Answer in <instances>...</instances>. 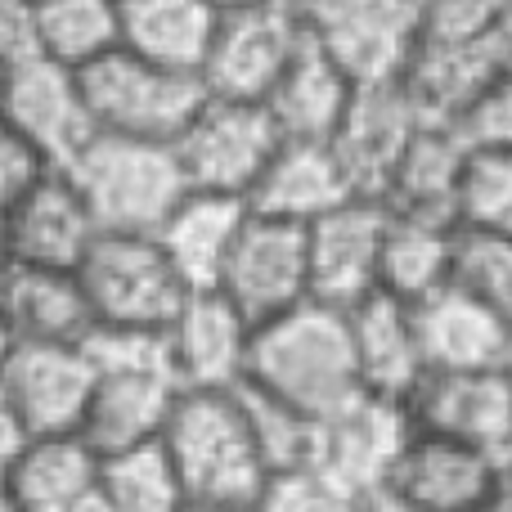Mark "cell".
Returning a JSON list of instances; mask_svg holds the SVG:
<instances>
[{
	"mask_svg": "<svg viewBox=\"0 0 512 512\" xmlns=\"http://www.w3.org/2000/svg\"><path fill=\"white\" fill-rule=\"evenodd\" d=\"M405 414L423 432L481 445L504 463V450L512 445V378L504 364L427 369L405 396Z\"/></svg>",
	"mask_w": 512,
	"mask_h": 512,
	"instance_id": "cell-11",
	"label": "cell"
},
{
	"mask_svg": "<svg viewBox=\"0 0 512 512\" xmlns=\"http://www.w3.org/2000/svg\"><path fill=\"white\" fill-rule=\"evenodd\" d=\"M346 328H351L355 373H360L364 391L405 400L409 391H414V382L427 373L409 301L378 288L364 301L346 306Z\"/></svg>",
	"mask_w": 512,
	"mask_h": 512,
	"instance_id": "cell-23",
	"label": "cell"
},
{
	"mask_svg": "<svg viewBox=\"0 0 512 512\" xmlns=\"http://www.w3.org/2000/svg\"><path fill=\"white\" fill-rule=\"evenodd\" d=\"M77 279L95 328H167L189 297L153 234H95L77 261Z\"/></svg>",
	"mask_w": 512,
	"mask_h": 512,
	"instance_id": "cell-6",
	"label": "cell"
},
{
	"mask_svg": "<svg viewBox=\"0 0 512 512\" xmlns=\"http://www.w3.org/2000/svg\"><path fill=\"white\" fill-rule=\"evenodd\" d=\"M9 248L23 265H59L77 270V261L95 243L99 225L90 216L81 189L63 167H50L14 207L5 212Z\"/></svg>",
	"mask_w": 512,
	"mask_h": 512,
	"instance_id": "cell-20",
	"label": "cell"
},
{
	"mask_svg": "<svg viewBox=\"0 0 512 512\" xmlns=\"http://www.w3.org/2000/svg\"><path fill=\"white\" fill-rule=\"evenodd\" d=\"M409 310H414V333L427 369H490V364H504L512 328L463 288L441 283L436 292L409 301Z\"/></svg>",
	"mask_w": 512,
	"mask_h": 512,
	"instance_id": "cell-22",
	"label": "cell"
},
{
	"mask_svg": "<svg viewBox=\"0 0 512 512\" xmlns=\"http://www.w3.org/2000/svg\"><path fill=\"white\" fill-rule=\"evenodd\" d=\"M252 324L216 288L189 292L167 324V351L180 387L225 391L248 373Z\"/></svg>",
	"mask_w": 512,
	"mask_h": 512,
	"instance_id": "cell-19",
	"label": "cell"
},
{
	"mask_svg": "<svg viewBox=\"0 0 512 512\" xmlns=\"http://www.w3.org/2000/svg\"><path fill=\"white\" fill-rule=\"evenodd\" d=\"M9 346H14V333H9V319H5V310H0V360L9 355Z\"/></svg>",
	"mask_w": 512,
	"mask_h": 512,
	"instance_id": "cell-48",
	"label": "cell"
},
{
	"mask_svg": "<svg viewBox=\"0 0 512 512\" xmlns=\"http://www.w3.org/2000/svg\"><path fill=\"white\" fill-rule=\"evenodd\" d=\"M72 512H113V508H108V504H104V499H99V495H95V499H86V504H81V508H72Z\"/></svg>",
	"mask_w": 512,
	"mask_h": 512,
	"instance_id": "cell-50",
	"label": "cell"
},
{
	"mask_svg": "<svg viewBox=\"0 0 512 512\" xmlns=\"http://www.w3.org/2000/svg\"><path fill=\"white\" fill-rule=\"evenodd\" d=\"M409 432H414V423L405 414V400L360 391L351 405L319 418L315 463L333 472L337 481H346L351 490L369 495V490H378L387 481Z\"/></svg>",
	"mask_w": 512,
	"mask_h": 512,
	"instance_id": "cell-18",
	"label": "cell"
},
{
	"mask_svg": "<svg viewBox=\"0 0 512 512\" xmlns=\"http://www.w3.org/2000/svg\"><path fill=\"white\" fill-rule=\"evenodd\" d=\"M14 131H23L36 149L50 158V167H68L81 153V144L95 135L81 77L63 63L32 54V59L5 68V108H0Z\"/></svg>",
	"mask_w": 512,
	"mask_h": 512,
	"instance_id": "cell-15",
	"label": "cell"
},
{
	"mask_svg": "<svg viewBox=\"0 0 512 512\" xmlns=\"http://www.w3.org/2000/svg\"><path fill=\"white\" fill-rule=\"evenodd\" d=\"M279 140L283 135L270 122L265 104L207 95L171 144H176V158L185 167L189 189L234 194L248 203V189L265 171L270 153L279 149Z\"/></svg>",
	"mask_w": 512,
	"mask_h": 512,
	"instance_id": "cell-7",
	"label": "cell"
},
{
	"mask_svg": "<svg viewBox=\"0 0 512 512\" xmlns=\"http://www.w3.org/2000/svg\"><path fill=\"white\" fill-rule=\"evenodd\" d=\"M36 54L81 72L122 45V0H32Z\"/></svg>",
	"mask_w": 512,
	"mask_h": 512,
	"instance_id": "cell-31",
	"label": "cell"
},
{
	"mask_svg": "<svg viewBox=\"0 0 512 512\" xmlns=\"http://www.w3.org/2000/svg\"><path fill=\"white\" fill-rule=\"evenodd\" d=\"M234 396L243 405V418L252 427V441L261 450L265 468L283 472V468H301L315 463V445H319V418H310L306 409L288 405L283 396L256 387V382H234Z\"/></svg>",
	"mask_w": 512,
	"mask_h": 512,
	"instance_id": "cell-33",
	"label": "cell"
},
{
	"mask_svg": "<svg viewBox=\"0 0 512 512\" xmlns=\"http://www.w3.org/2000/svg\"><path fill=\"white\" fill-rule=\"evenodd\" d=\"M382 486L423 512H472L499 495L504 463L481 445L414 427Z\"/></svg>",
	"mask_w": 512,
	"mask_h": 512,
	"instance_id": "cell-12",
	"label": "cell"
},
{
	"mask_svg": "<svg viewBox=\"0 0 512 512\" xmlns=\"http://www.w3.org/2000/svg\"><path fill=\"white\" fill-rule=\"evenodd\" d=\"M387 207L378 198H346L306 225V283L310 301L324 306H355L378 292V248Z\"/></svg>",
	"mask_w": 512,
	"mask_h": 512,
	"instance_id": "cell-14",
	"label": "cell"
},
{
	"mask_svg": "<svg viewBox=\"0 0 512 512\" xmlns=\"http://www.w3.org/2000/svg\"><path fill=\"white\" fill-rule=\"evenodd\" d=\"M486 36H490V50H495L499 77H512V0L504 5V14L486 27Z\"/></svg>",
	"mask_w": 512,
	"mask_h": 512,
	"instance_id": "cell-41",
	"label": "cell"
},
{
	"mask_svg": "<svg viewBox=\"0 0 512 512\" xmlns=\"http://www.w3.org/2000/svg\"><path fill=\"white\" fill-rule=\"evenodd\" d=\"M454 225L459 230L512 234V153L468 144L454 189Z\"/></svg>",
	"mask_w": 512,
	"mask_h": 512,
	"instance_id": "cell-34",
	"label": "cell"
},
{
	"mask_svg": "<svg viewBox=\"0 0 512 512\" xmlns=\"http://www.w3.org/2000/svg\"><path fill=\"white\" fill-rule=\"evenodd\" d=\"M158 441L180 477L185 504L256 508L265 481H270V468H265L261 450H256L234 387L225 391L180 387Z\"/></svg>",
	"mask_w": 512,
	"mask_h": 512,
	"instance_id": "cell-3",
	"label": "cell"
},
{
	"mask_svg": "<svg viewBox=\"0 0 512 512\" xmlns=\"http://www.w3.org/2000/svg\"><path fill=\"white\" fill-rule=\"evenodd\" d=\"M95 364L81 342H14L0 360V387L23 436L77 432Z\"/></svg>",
	"mask_w": 512,
	"mask_h": 512,
	"instance_id": "cell-10",
	"label": "cell"
},
{
	"mask_svg": "<svg viewBox=\"0 0 512 512\" xmlns=\"http://www.w3.org/2000/svg\"><path fill=\"white\" fill-rule=\"evenodd\" d=\"M504 369H508V378H512V337H508V351H504Z\"/></svg>",
	"mask_w": 512,
	"mask_h": 512,
	"instance_id": "cell-52",
	"label": "cell"
},
{
	"mask_svg": "<svg viewBox=\"0 0 512 512\" xmlns=\"http://www.w3.org/2000/svg\"><path fill=\"white\" fill-rule=\"evenodd\" d=\"M18 441H23V432H18V418L5 400V387H0V459H9V450H14Z\"/></svg>",
	"mask_w": 512,
	"mask_h": 512,
	"instance_id": "cell-43",
	"label": "cell"
},
{
	"mask_svg": "<svg viewBox=\"0 0 512 512\" xmlns=\"http://www.w3.org/2000/svg\"><path fill=\"white\" fill-rule=\"evenodd\" d=\"M99 499L113 512H180L185 490L171 468L162 441L126 445V450L99 454Z\"/></svg>",
	"mask_w": 512,
	"mask_h": 512,
	"instance_id": "cell-32",
	"label": "cell"
},
{
	"mask_svg": "<svg viewBox=\"0 0 512 512\" xmlns=\"http://www.w3.org/2000/svg\"><path fill=\"white\" fill-rule=\"evenodd\" d=\"M463 140L481 144V149H508L512 153V77H495L486 95L468 108L459 122Z\"/></svg>",
	"mask_w": 512,
	"mask_h": 512,
	"instance_id": "cell-38",
	"label": "cell"
},
{
	"mask_svg": "<svg viewBox=\"0 0 512 512\" xmlns=\"http://www.w3.org/2000/svg\"><path fill=\"white\" fill-rule=\"evenodd\" d=\"M77 77L95 131L135 135V140H176L207 99L198 72L162 68L126 45L86 63Z\"/></svg>",
	"mask_w": 512,
	"mask_h": 512,
	"instance_id": "cell-5",
	"label": "cell"
},
{
	"mask_svg": "<svg viewBox=\"0 0 512 512\" xmlns=\"http://www.w3.org/2000/svg\"><path fill=\"white\" fill-rule=\"evenodd\" d=\"M450 283L477 297L512 328V234L459 230L450 256Z\"/></svg>",
	"mask_w": 512,
	"mask_h": 512,
	"instance_id": "cell-35",
	"label": "cell"
},
{
	"mask_svg": "<svg viewBox=\"0 0 512 512\" xmlns=\"http://www.w3.org/2000/svg\"><path fill=\"white\" fill-rule=\"evenodd\" d=\"M36 54V14L32 0H0V68Z\"/></svg>",
	"mask_w": 512,
	"mask_h": 512,
	"instance_id": "cell-40",
	"label": "cell"
},
{
	"mask_svg": "<svg viewBox=\"0 0 512 512\" xmlns=\"http://www.w3.org/2000/svg\"><path fill=\"white\" fill-rule=\"evenodd\" d=\"M0 310L14 342H86L95 328L77 270L14 261L0 279Z\"/></svg>",
	"mask_w": 512,
	"mask_h": 512,
	"instance_id": "cell-25",
	"label": "cell"
},
{
	"mask_svg": "<svg viewBox=\"0 0 512 512\" xmlns=\"http://www.w3.org/2000/svg\"><path fill=\"white\" fill-rule=\"evenodd\" d=\"M459 225L432 216L387 212L378 248V288L400 301H418L450 283V256Z\"/></svg>",
	"mask_w": 512,
	"mask_h": 512,
	"instance_id": "cell-29",
	"label": "cell"
},
{
	"mask_svg": "<svg viewBox=\"0 0 512 512\" xmlns=\"http://www.w3.org/2000/svg\"><path fill=\"white\" fill-rule=\"evenodd\" d=\"M180 512H256V508H207V504H185Z\"/></svg>",
	"mask_w": 512,
	"mask_h": 512,
	"instance_id": "cell-49",
	"label": "cell"
},
{
	"mask_svg": "<svg viewBox=\"0 0 512 512\" xmlns=\"http://www.w3.org/2000/svg\"><path fill=\"white\" fill-rule=\"evenodd\" d=\"M212 9H239V5H256V0H207Z\"/></svg>",
	"mask_w": 512,
	"mask_h": 512,
	"instance_id": "cell-51",
	"label": "cell"
},
{
	"mask_svg": "<svg viewBox=\"0 0 512 512\" xmlns=\"http://www.w3.org/2000/svg\"><path fill=\"white\" fill-rule=\"evenodd\" d=\"M216 14L207 0H122V45L162 68L198 72Z\"/></svg>",
	"mask_w": 512,
	"mask_h": 512,
	"instance_id": "cell-30",
	"label": "cell"
},
{
	"mask_svg": "<svg viewBox=\"0 0 512 512\" xmlns=\"http://www.w3.org/2000/svg\"><path fill=\"white\" fill-rule=\"evenodd\" d=\"M423 32H441V36H472L486 32L508 0H414Z\"/></svg>",
	"mask_w": 512,
	"mask_h": 512,
	"instance_id": "cell-39",
	"label": "cell"
},
{
	"mask_svg": "<svg viewBox=\"0 0 512 512\" xmlns=\"http://www.w3.org/2000/svg\"><path fill=\"white\" fill-rule=\"evenodd\" d=\"M243 378L306 409L310 418H328L342 405H351L364 391V382L355 373L346 310L306 297L252 324Z\"/></svg>",
	"mask_w": 512,
	"mask_h": 512,
	"instance_id": "cell-2",
	"label": "cell"
},
{
	"mask_svg": "<svg viewBox=\"0 0 512 512\" xmlns=\"http://www.w3.org/2000/svg\"><path fill=\"white\" fill-rule=\"evenodd\" d=\"M81 346L95 364L90 400L77 427L81 441L95 454L158 441L180 396L167 328H90Z\"/></svg>",
	"mask_w": 512,
	"mask_h": 512,
	"instance_id": "cell-1",
	"label": "cell"
},
{
	"mask_svg": "<svg viewBox=\"0 0 512 512\" xmlns=\"http://www.w3.org/2000/svg\"><path fill=\"white\" fill-rule=\"evenodd\" d=\"M306 32L355 86H364L400 77L423 36V18L414 0H333Z\"/></svg>",
	"mask_w": 512,
	"mask_h": 512,
	"instance_id": "cell-13",
	"label": "cell"
},
{
	"mask_svg": "<svg viewBox=\"0 0 512 512\" xmlns=\"http://www.w3.org/2000/svg\"><path fill=\"white\" fill-rule=\"evenodd\" d=\"M243 221H248V203H243V198L189 189L167 212V221L153 230V239L167 252V261L176 265L185 288L203 292V288H216L221 265H225V256H230L234 234L243 230Z\"/></svg>",
	"mask_w": 512,
	"mask_h": 512,
	"instance_id": "cell-26",
	"label": "cell"
},
{
	"mask_svg": "<svg viewBox=\"0 0 512 512\" xmlns=\"http://www.w3.org/2000/svg\"><path fill=\"white\" fill-rule=\"evenodd\" d=\"M274 5H279L283 14H292V18H297L301 27H310L319 14H324L328 5H333V0H274Z\"/></svg>",
	"mask_w": 512,
	"mask_h": 512,
	"instance_id": "cell-44",
	"label": "cell"
},
{
	"mask_svg": "<svg viewBox=\"0 0 512 512\" xmlns=\"http://www.w3.org/2000/svg\"><path fill=\"white\" fill-rule=\"evenodd\" d=\"M216 292L248 324H261V319L306 301V225L261 216L248 207V221L234 234V248L221 265Z\"/></svg>",
	"mask_w": 512,
	"mask_h": 512,
	"instance_id": "cell-9",
	"label": "cell"
},
{
	"mask_svg": "<svg viewBox=\"0 0 512 512\" xmlns=\"http://www.w3.org/2000/svg\"><path fill=\"white\" fill-rule=\"evenodd\" d=\"M0 512H18V508H14V490H9V472H5V459H0Z\"/></svg>",
	"mask_w": 512,
	"mask_h": 512,
	"instance_id": "cell-46",
	"label": "cell"
},
{
	"mask_svg": "<svg viewBox=\"0 0 512 512\" xmlns=\"http://www.w3.org/2000/svg\"><path fill=\"white\" fill-rule=\"evenodd\" d=\"M495 77L499 68H495V50H490L486 32H472V36L423 32L396 81L405 86L409 104H414V113L423 122L459 126Z\"/></svg>",
	"mask_w": 512,
	"mask_h": 512,
	"instance_id": "cell-17",
	"label": "cell"
},
{
	"mask_svg": "<svg viewBox=\"0 0 512 512\" xmlns=\"http://www.w3.org/2000/svg\"><path fill=\"white\" fill-rule=\"evenodd\" d=\"M360 490L337 481L319 463H301V468L270 472L256 512H360Z\"/></svg>",
	"mask_w": 512,
	"mask_h": 512,
	"instance_id": "cell-36",
	"label": "cell"
},
{
	"mask_svg": "<svg viewBox=\"0 0 512 512\" xmlns=\"http://www.w3.org/2000/svg\"><path fill=\"white\" fill-rule=\"evenodd\" d=\"M463 153H468V140H463L459 126L423 122L414 131V140L405 144L400 162L391 167L378 203L387 212L432 216V221L454 225V189H459Z\"/></svg>",
	"mask_w": 512,
	"mask_h": 512,
	"instance_id": "cell-28",
	"label": "cell"
},
{
	"mask_svg": "<svg viewBox=\"0 0 512 512\" xmlns=\"http://www.w3.org/2000/svg\"><path fill=\"white\" fill-rule=\"evenodd\" d=\"M18 512H72L99 490V454L81 432L23 436L5 459Z\"/></svg>",
	"mask_w": 512,
	"mask_h": 512,
	"instance_id": "cell-24",
	"label": "cell"
},
{
	"mask_svg": "<svg viewBox=\"0 0 512 512\" xmlns=\"http://www.w3.org/2000/svg\"><path fill=\"white\" fill-rule=\"evenodd\" d=\"M9 265H14V248H9V230H5V216H0V279L9 274Z\"/></svg>",
	"mask_w": 512,
	"mask_h": 512,
	"instance_id": "cell-45",
	"label": "cell"
},
{
	"mask_svg": "<svg viewBox=\"0 0 512 512\" xmlns=\"http://www.w3.org/2000/svg\"><path fill=\"white\" fill-rule=\"evenodd\" d=\"M0 108H5V68H0Z\"/></svg>",
	"mask_w": 512,
	"mask_h": 512,
	"instance_id": "cell-53",
	"label": "cell"
},
{
	"mask_svg": "<svg viewBox=\"0 0 512 512\" xmlns=\"http://www.w3.org/2000/svg\"><path fill=\"white\" fill-rule=\"evenodd\" d=\"M81 189L99 234H153L189 194L185 167L171 140L95 131L63 167Z\"/></svg>",
	"mask_w": 512,
	"mask_h": 512,
	"instance_id": "cell-4",
	"label": "cell"
},
{
	"mask_svg": "<svg viewBox=\"0 0 512 512\" xmlns=\"http://www.w3.org/2000/svg\"><path fill=\"white\" fill-rule=\"evenodd\" d=\"M418 126H423V117L414 113L400 81H364V86H351L346 113L337 122V131L328 135V144H333L355 194H364V198L382 194L391 167L400 162V153L414 140Z\"/></svg>",
	"mask_w": 512,
	"mask_h": 512,
	"instance_id": "cell-16",
	"label": "cell"
},
{
	"mask_svg": "<svg viewBox=\"0 0 512 512\" xmlns=\"http://www.w3.org/2000/svg\"><path fill=\"white\" fill-rule=\"evenodd\" d=\"M301 36H306V27L292 14H283L274 0L221 9L203 54V68H198V81H203L207 95L261 104L270 95V86L279 81V72L288 68Z\"/></svg>",
	"mask_w": 512,
	"mask_h": 512,
	"instance_id": "cell-8",
	"label": "cell"
},
{
	"mask_svg": "<svg viewBox=\"0 0 512 512\" xmlns=\"http://www.w3.org/2000/svg\"><path fill=\"white\" fill-rule=\"evenodd\" d=\"M472 512H512V499L504 495V490H499L495 499H486V504H481V508H472Z\"/></svg>",
	"mask_w": 512,
	"mask_h": 512,
	"instance_id": "cell-47",
	"label": "cell"
},
{
	"mask_svg": "<svg viewBox=\"0 0 512 512\" xmlns=\"http://www.w3.org/2000/svg\"><path fill=\"white\" fill-rule=\"evenodd\" d=\"M50 171V158L0 117V216Z\"/></svg>",
	"mask_w": 512,
	"mask_h": 512,
	"instance_id": "cell-37",
	"label": "cell"
},
{
	"mask_svg": "<svg viewBox=\"0 0 512 512\" xmlns=\"http://www.w3.org/2000/svg\"><path fill=\"white\" fill-rule=\"evenodd\" d=\"M360 512H423V508H414L409 499H400L396 490L378 486V490H369V495L360 499Z\"/></svg>",
	"mask_w": 512,
	"mask_h": 512,
	"instance_id": "cell-42",
	"label": "cell"
},
{
	"mask_svg": "<svg viewBox=\"0 0 512 512\" xmlns=\"http://www.w3.org/2000/svg\"><path fill=\"white\" fill-rule=\"evenodd\" d=\"M355 81L337 68L324 54V45L315 36H301V45L292 50L288 68L279 72V81L270 86V95L261 99L270 122L279 126L283 140H328L337 131L346 113Z\"/></svg>",
	"mask_w": 512,
	"mask_h": 512,
	"instance_id": "cell-27",
	"label": "cell"
},
{
	"mask_svg": "<svg viewBox=\"0 0 512 512\" xmlns=\"http://www.w3.org/2000/svg\"><path fill=\"white\" fill-rule=\"evenodd\" d=\"M355 198L342 162L328 140H279L265 171L248 189V207L292 225H310L328 207Z\"/></svg>",
	"mask_w": 512,
	"mask_h": 512,
	"instance_id": "cell-21",
	"label": "cell"
}]
</instances>
